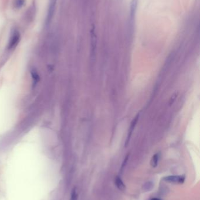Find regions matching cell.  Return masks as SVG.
Returning <instances> with one entry per match:
<instances>
[{"label": "cell", "instance_id": "obj_3", "mask_svg": "<svg viewBox=\"0 0 200 200\" xmlns=\"http://www.w3.org/2000/svg\"><path fill=\"white\" fill-rule=\"evenodd\" d=\"M56 2H57V0H50L49 1L48 11V14H47V19H46L47 25H49L52 21V19L54 15Z\"/></svg>", "mask_w": 200, "mask_h": 200}, {"label": "cell", "instance_id": "obj_10", "mask_svg": "<svg viewBox=\"0 0 200 200\" xmlns=\"http://www.w3.org/2000/svg\"><path fill=\"white\" fill-rule=\"evenodd\" d=\"M128 159H129V155L126 157L125 159L124 160V161H123V164H122V168H121L122 171L123 170V169L124 167H125V166H126V163H127V160H128Z\"/></svg>", "mask_w": 200, "mask_h": 200}, {"label": "cell", "instance_id": "obj_8", "mask_svg": "<svg viewBox=\"0 0 200 200\" xmlns=\"http://www.w3.org/2000/svg\"><path fill=\"white\" fill-rule=\"evenodd\" d=\"M25 3V0H16L14 3V6L16 9H20L22 6H24Z\"/></svg>", "mask_w": 200, "mask_h": 200}, {"label": "cell", "instance_id": "obj_7", "mask_svg": "<svg viewBox=\"0 0 200 200\" xmlns=\"http://www.w3.org/2000/svg\"><path fill=\"white\" fill-rule=\"evenodd\" d=\"M160 159V153H157L156 154H155L152 158L151 160V166L153 168H156L158 165V161Z\"/></svg>", "mask_w": 200, "mask_h": 200}, {"label": "cell", "instance_id": "obj_4", "mask_svg": "<svg viewBox=\"0 0 200 200\" xmlns=\"http://www.w3.org/2000/svg\"><path fill=\"white\" fill-rule=\"evenodd\" d=\"M139 117H140V114H138L136 116L135 118L133 119V121H132V122L131 123V125H130V129H129V132H128L127 137V139L126 140L125 144H124V146L125 147L127 146V145L129 143V142H130V138L131 137V135L133 134V132L136 126L137 123L138 122V120L139 119Z\"/></svg>", "mask_w": 200, "mask_h": 200}, {"label": "cell", "instance_id": "obj_2", "mask_svg": "<svg viewBox=\"0 0 200 200\" xmlns=\"http://www.w3.org/2000/svg\"><path fill=\"white\" fill-rule=\"evenodd\" d=\"M20 40V33L17 31L14 30L11 35V39L8 44V49H14L19 43Z\"/></svg>", "mask_w": 200, "mask_h": 200}, {"label": "cell", "instance_id": "obj_9", "mask_svg": "<svg viewBox=\"0 0 200 200\" xmlns=\"http://www.w3.org/2000/svg\"><path fill=\"white\" fill-rule=\"evenodd\" d=\"M78 195L77 190L76 189H74L72 191L70 200H78Z\"/></svg>", "mask_w": 200, "mask_h": 200}, {"label": "cell", "instance_id": "obj_6", "mask_svg": "<svg viewBox=\"0 0 200 200\" xmlns=\"http://www.w3.org/2000/svg\"><path fill=\"white\" fill-rule=\"evenodd\" d=\"M115 184L118 189L121 191H124L126 189V185L124 184L123 180L119 177L116 176L115 178Z\"/></svg>", "mask_w": 200, "mask_h": 200}, {"label": "cell", "instance_id": "obj_11", "mask_svg": "<svg viewBox=\"0 0 200 200\" xmlns=\"http://www.w3.org/2000/svg\"><path fill=\"white\" fill-rule=\"evenodd\" d=\"M150 200H162L160 198H153L152 199H150Z\"/></svg>", "mask_w": 200, "mask_h": 200}, {"label": "cell", "instance_id": "obj_5", "mask_svg": "<svg viewBox=\"0 0 200 200\" xmlns=\"http://www.w3.org/2000/svg\"><path fill=\"white\" fill-rule=\"evenodd\" d=\"M163 180L168 183H171L175 184H183L185 181L184 176H168L165 177Z\"/></svg>", "mask_w": 200, "mask_h": 200}, {"label": "cell", "instance_id": "obj_1", "mask_svg": "<svg viewBox=\"0 0 200 200\" xmlns=\"http://www.w3.org/2000/svg\"><path fill=\"white\" fill-rule=\"evenodd\" d=\"M137 4H138V0H131V4H130V14H129V27L131 32H133L134 29Z\"/></svg>", "mask_w": 200, "mask_h": 200}]
</instances>
